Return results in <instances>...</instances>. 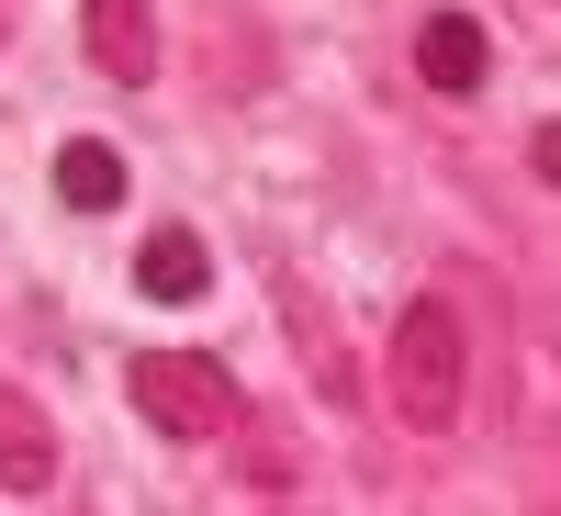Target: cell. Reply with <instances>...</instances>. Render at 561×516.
<instances>
[{
    "label": "cell",
    "mask_w": 561,
    "mask_h": 516,
    "mask_svg": "<svg viewBox=\"0 0 561 516\" xmlns=\"http://www.w3.org/2000/svg\"><path fill=\"white\" fill-rule=\"evenodd\" d=\"M415 79L449 90V102H472V90L494 79V34L472 12H427V23H415Z\"/></svg>",
    "instance_id": "3957f363"
},
{
    "label": "cell",
    "mask_w": 561,
    "mask_h": 516,
    "mask_svg": "<svg viewBox=\"0 0 561 516\" xmlns=\"http://www.w3.org/2000/svg\"><path fill=\"white\" fill-rule=\"evenodd\" d=\"M124 393L169 438H225V427H237V382H225V359H203V348H135Z\"/></svg>",
    "instance_id": "7a4b0ae2"
},
{
    "label": "cell",
    "mask_w": 561,
    "mask_h": 516,
    "mask_svg": "<svg viewBox=\"0 0 561 516\" xmlns=\"http://www.w3.org/2000/svg\"><path fill=\"white\" fill-rule=\"evenodd\" d=\"M57 203L68 214H113L124 203V158L102 147V135H68V147H57Z\"/></svg>",
    "instance_id": "52a82bcc"
},
{
    "label": "cell",
    "mask_w": 561,
    "mask_h": 516,
    "mask_svg": "<svg viewBox=\"0 0 561 516\" xmlns=\"http://www.w3.org/2000/svg\"><path fill=\"white\" fill-rule=\"evenodd\" d=\"M382 404L404 415L415 438H449V427H460V404H472V325H460L449 293H427V303H404V314H393Z\"/></svg>",
    "instance_id": "6da1fadb"
},
{
    "label": "cell",
    "mask_w": 561,
    "mask_h": 516,
    "mask_svg": "<svg viewBox=\"0 0 561 516\" xmlns=\"http://www.w3.org/2000/svg\"><path fill=\"white\" fill-rule=\"evenodd\" d=\"M57 483V427H45V404L12 382V370H0V494H45Z\"/></svg>",
    "instance_id": "277c9868"
},
{
    "label": "cell",
    "mask_w": 561,
    "mask_h": 516,
    "mask_svg": "<svg viewBox=\"0 0 561 516\" xmlns=\"http://www.w3.org/2000/svg\"><path fill=\"white\" fill-rule=\"evenodd\" d=\"M203 280H214V259H203L192 225H147L135 237V293L147 303H203Z\"/></svg>",
    "instance_id": "5b68a950"
},
{
    "label": "cell",
    "mask_w": 561,
    "mask_h": 516,
    "mask_svg": "<svg viewBox=\"0 0 561 516\" xmlns=\"http://www.w3.org/2000/svg\"><path fill=\"white\" fill-rule=\"evenodd\" d=\"M90 68L102 79H147L158 68V12L147 0H90Z\"/></svg>",
    "instance_id": "8992f818"
}]
</instances>
